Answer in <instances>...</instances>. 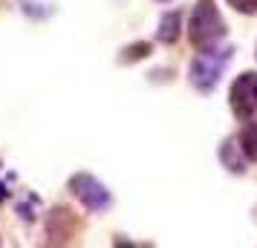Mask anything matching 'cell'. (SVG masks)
<instances>
[{"label": "cell", "mask_w": 257, "mask_h": 248, "mask_svg": "<svg viewBox=\"0 0 257 248\" xmlns=\"http://www.w3.org/2000/svg\"><path fill=\"white\" fill-rule=\"evenodd\" d=\"M6 196H9V190H6V185H3V182H0V202L6 199Z\"/></svg>", "instance_id": "9"}, {"label": "cell", "mask_w": 257, "mask_h": 248, "mask_svg": "<svg viewBox=\"0 0 257 248\" xmlns=\"http://www.w3.org/2000/svg\"><path fill=\"white\" fill-rule=\"evenodd\" d=\"M254 58H257V52H254Z\"/></svg>", "instance_id": "11"}, {"label": "cell", "mask_w": 257, "mask_h": 248, "mask_svg": "<svg viewBox=\"0 0 257 248\" xmlns=\"http://www.w3.org/2000/svg\"><path fill=\"white\" fill-rule=\"evenodd\" d=\"M159 3H168V0H159Z\"/></svg>", "instance_id": "10"}, {"label": "cell", "mask_w": 257, "mask_h": 248, "mask_svg": "<svg viewBox=\"0 0 257 248\" xmlns=\"http://www.w3.org/2000/svg\"><path fill=\"white\" fill-rule=\"evenodd\" d=\"M231 110L245 124L257 121V72L237 75V81L231 84Z\"/></svg>", "instance_id": "4"}, {"label": "cell", "mask_w": 257, "mask_h": 248, "mask_svg": "<svg viewBox=\"0 0 257 248\" xmlns=\"http://www.w3.org/2000/svg\"><path fill=\"white\" fill-rule=\"evenodd\" d=\"M151 55V44H133V47L121 55V61L124 64H130V61H139V58H148Z\"/></svg>", "instance_id": "7"}, {"label": "cell", "mask_w": 257, "mask_h": 248, "mask_svg": "<svg viewBox=\"0 0 257 248\" xmlns=\"http://www.w3.org/2000/svg\"><path fill=\"white\" fill-rule=\"evenodd\" d=\"M179 24H182V15H179V12L162 15V21H159V29H156V38H159L162 44H174L176 38H179Z\"/></svg>", "instance_id": "5"}, {"label": "cell", "mask_w": 257, "mask_h": 248, "mask_svg": "<svg viewBox=\"0 0 257 248\" xmlns=\"http://www.w3.org/2000/svg\"><path fill=\"white\" fill-rule=\"evenodd\" d=\"M225 21H222L220 9L214 6V0H197L194 12H191V24H188V38L194 49H211L220 47L225 38Z\"/></svg>", "instance_id": "1"}, {"label": "cell", "mask_w": 257, "mask_h": 248, "mask_svg": "<svg viewBox=\"0 0 257 248\" xmlns=\"http://www.w3.org/2000/svg\"><path fill=\"white\" fill-rule=\"evenodd\" d=\"M237 147L243 150L245 162H257V121L245 124V130L237 136Z\"/></svg>", "instance_id": "6"}, {"label": "cell", "mask_w": 257, "mask_h": 248, "mask_svg": "<svg viewBox=\"0 0 257 248\" xmlns=\"http://www.w3.org/2000/svg\"><path fill=\"white\" fill-rule=\"evenodd\" d=\"M231 61V49L228 47H211V49H199L197 58L191 61V70L188 78L197 87L199 93H211L217 84H220L222 72Z\"/></svg>", "instance_id": "2"}, {"label": "cell", "mask_w": 257, "mask_h": 248, "mask_svg": "<svg viewBox=\"0 0 257 248\" xmlns=\"http://www.w3.org/2000/svg\"><path fill=\"white\" fill-rule=\"evenodd\" d=\"M228 6H234L243 15H257V0H228Z\"/></svg>", "instance_id": "8"}, {"label": "cell", "mask_w": 257, "mask_h": 248, "mask_svg": "<svg viewBox=\"0 0 257 248\" xmlns=\"http://www.w3.org/2000/svg\"><path fill=\"white\" fill-rule=\"evenodd\" d=\"M70 190H72V196L93 213H101L113 205V196H110L107 185L98 182L95 176H90V173H75V176L70 179Z\"/></svg>", "instance_id": "3"}]
</instances>
